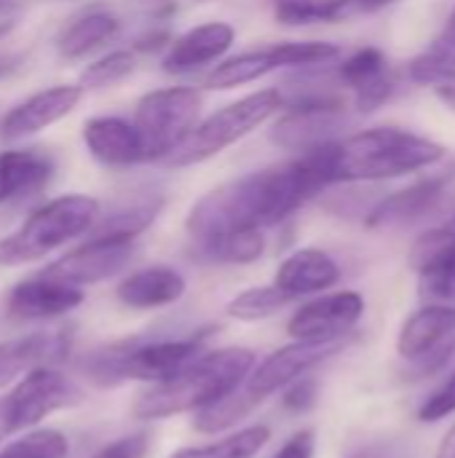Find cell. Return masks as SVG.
I'll return each mask as SVG.
<instances>
[{
    "label": "cell",
    "mask_w": 455,
    "mask_h": 458,
    "mask_svg": "<svg viewBox=\"0 0 455 458\" xmlns=\"http://www.w3.org/2000/svg\"><path fill=\"white\" fill-rule=\"evenodd\" d=\"M327 145L298 153V158L233 177L204 193L185 217L193 258L239 228H274L292 217L306 201L330 188Z\"/></svg>",
    "instance_id": "1"
},
{
    "label": "cell",
    "mask_w": 455,
    "mask_h": 458,
    "mask_svg": "<svg viewBox=\"0 0 455 458\" xmlns=\"http://www.w3.org/2000/svg\"><path fill=\"white\" fill-rule=\"evenodd\" d=\"M445 158V148L397 126H375L327 145L330 182H378L424 172Z\"/></svg>",
    "instance_id": "2"
},
{
    "label": "cell",
    "mask_w": 455,
    "mask_h": 458,
    "mask_svg": "<svg viewBox=\"0 0 455 458\" xmlns=\"http://www.w3.org/2000/svg\"><path fill=\"white\" fill-rule=\"evenodd\" d=\"M255 368V352L231 346L204 352L172 378L153 384L137 397L131 413L139 421H158L180 413H198L201 408L231 394Z\"/></svg>",
    "instance_id": "3"
},
{
    "label": "cell",
    "mask_w": 455,
    "mask_h": 458,
    "mask_svg": "<svg viewBox=\"0 0 455 458\" xmlns=\"http://www.w3.org/2000/svg\"><path fill=\"white\" fill-rule=\"evenodd\" d=\"M212 327H204L188 338H126L91 352L83 360V373L97 386H118L123 381L161 384L204 354Z\"/></svg>",
    "instance_id": "4"
},
{
    "label": "cell",
    "mask_w": 455,
    "mask_h": 458,
    "mask_svg": "<svg viewBox=\"0 0 455 458\" xmlns=\"http://www.w3.org/2000/svg\"><path fill=\"white\" fill-rule=\"evenodd\" d=\"M99 215V201L86 193H64L40 204L13 233L0 239V266L13 268L43 260L54 250L86 236Z\"/></svg>",
    "instance_id": "5"
},
{
    "label": "cell",
    "mask_w": 455,
    "mask_h": 458,
    "mask_svg": "<svg viewBox=\"0 0 455 458\" xmlns=\"http://www.w3.org/2000/svg\"><path fill=\"white\" fill-rule=\"evenodd\" d=\"M282 107H284L282 89L252 91V94L215 110L204 121H198L196 129L190 131V137L164 164L169 169H188V166L204 164V161L220 156L223 150H228L231 145L241 142L244 137H249L268 118L282 113Z\"/></svg>",
    "instance_id": "6"
},
{
    "label": "cell",
    "mask_w": 455,
    "mask_h": 458,
    "mask_svg": "<svg viewBox=\"0 0 455 458\" xmlns=\"http://www.w3.org/2000/svg\"><path fill=\"white\" fill-rule=\"evenodd\" d=\"M204 94L193 86H166L142 94L134 105V129L145 148V164L166 161L201 121Z\"/></svg>",
    "instance_id": "7"
},
{
    "label": "cell",
    "mask_w": 455,
    "mask_h": 458,
    "mask_svg": "<svg viewBox=\"0 0 455 458\" xmlns=\"http://www.w3.org/2000/svg\"><path fill=\"white\" fill-rule=\"evenodd\" d=\"M338 56H341V48L327 40H284V43L249 48L236 56L220 59L204 78V86L212 91H231V89L255 83L276 70L330 64Z\"/></svg>",
    "instance_id": "8"
},
{
    "label": "cell",
    "mask_w": 455,
    "mask_h": 458,
    "mask_svg": "<svg viewBox=\"0 0 455 458\" xmlns=\"http://www.w3.org/2000/svg\"><path fill=\"white\" fill-rule=\"evenodd\" d=\"M349 102L335 89L322 91H298L284 97L279 121L271 129V142L282 150L306 153L319 145L338 140V131L346 123Z\"/></svg>",
    "instance_id": "9"
},
{
    "label": "cell",
    "mask_w": 455,
    "mask_h": 458,
    "mask_svg": "<svg viewBox=\"0 0 455 458\" xmlns=\"http://www.w3.org/2000/svg\"><path fill=\"white\" fill-rule=\"evenodd\" d=\"M3 400H5L8 429L13 435V432L38 427L46 416L56 411L78 405L83 400V392L59 370L48 365H38Z\"/></svg>",
    "instance_id": "10"
},
{
    "label": "cell",
    "mask_w": 455,
    "mask_h": 458,
    "mask_svg": "<svg viewBox=\"0 0 455 458\" xmlns=\"http://www.w3.org/2000/svg\"><path fill=\"white\" fill-rule=\"evenodd\" d=\"M346 346H349V338H341V341H295V344L282 346L279 352L268 354L260 365L255 362V368L249 370V376L239 386L247 397H252L260 405L265 397L282 392L287 384L311 373L314 368H319L322 362H327L330 357H335Z\"/></svg>",
    "instance_id": "11"
},
{
    "label": "cell",
    "mask_w": 455,
    "mask_h": 458,
    "mask_svg": "<svg viewBox=\"0 0 455 458\" xmlns=\"http://www.w3.org/2000/svg\"><path fill=\"white\" fill-rule=\"evenodd\" d=\"M134 239H121V236H94L75 250L64 252L54 263L43 268L46 276H54L59 282H67L72 287H86V284H99L115 274H121L131 258H134Z\"/></svg>",
    "instance_id": "12"
},
{
    "label": "cell",
    "mask_w": 455,
    "mask_h": 458,
    "mask_svg": "<svg viewBox=\"0 0 455 458\" xmlns=\"http://www.w3.org/2000/svg\"><path fill=\"white\" fill-rule=\"evenodd\" d=\"M408 263L418 274V295L426 303L455 306V220L421 233Z\"/></svg>",
    "instance_id": "13"
},
{
    "label": "cell",
    "mask_w": 455,
    "mask_h": 458,
    "mask_svg": "<svg viewBox=\"0 0 455 458\" xmlns=\"http://www.w3.org/2000/svg\"><path fill=\"white\" fill-rule=\"evenodd\" d=\"M365 314V298L354 290L330 293L303 303L287 322L292 341H341L349 338Z\"/></svg>",
    "instance_id": "14"
},
{
    "label": "cell",
    "mask_w": 455,
    "mask_h": 458,
    "mask_svg": "<svg viewBox=\"0 0 455 458\" xmlns=\"http://www.w3.org/2000/svg\"><path fill=\"white\" fill-rule=\"evenodd\" d=\"M83 94L86 91L78 83H56L29 94L0 118V137L5 142H16L59 123L80 105Z\"/></svg>",
    "instance_id": "15"
},
{
    "label": "cell",
    "mask_w": 455,
    "mask_h": 458,
    "mask_svg": "<svg viewBox=\"0 0 455 458\" xmlns=\"http://www.w3.org/2000/svg\"><path fill=\"white\" fill-rule=\"evenodd\" d=\"M236 43V27L231 21L215 19L190 27L177 35L161 56V70L166 75H190L204 67H215Z\"/></svg>",
    "instance_id": "16"
},
{
    "label": "cell",
    "mask_w": 455,
    "mask_h": 458,
    "mask_svg": "<svg viewBox=\"0 0 455 458\" xmlns=\"http://www.w3.org/2000/svg\"><path fill=\"white\" fill-rule=\"evenodd\" d=\"M335 75H338L341 86L354 91V107L362 115L375 113L394 94L392 67L386 62V54L375 46L357 48L351 56H346L338 64Z\"/></svg>",
    "instance_id": "17"
},
{
    "label": "cell",
    "mask_w": 455,
    "mask_h": 458,
    "mask_svg": "<svg viewBox=\"0 0 455 458\" xmlns=\"http://www.w3.org/2000/svg\"><path fill=\"white\" fill-rule=\"evenodd\" d=\"M88 156L107 169H131L145 164V148L131 121L121 115H91L80 129Z\"/></svg>",
    "instance_id": "18"
},
{
    "label": "cell",
    "mask_w": 455,
    "mask_h": 458,
    "mask_svg": "<svg viewBox=\"0 0 455 458\" xmlns=\"http://www.w3.org/2000/svg\"><path fill=\"white\" fill-rule=\"evenodd\" d=\"M453 177L455 169H448L440 174H426V177L416 180L413 185L394 191L392 196H386L383 201H378L373 207L365 225L367 228H397V225L416 223L418 217H424L426 212H432L437 207V201L445 196Z\"/></svg>",
    "instance_id": "19"
},
{
    "label": "cell",
    "mask_w": 455,
    "mask_h": 458,
    "mask_svg": "<svg viewBox=\"0 0 455 458\" xmlns=\"http://www.w3.org/2000/svg\"><path fill=\"white\" fill-rule=\"evenodd\" d=\"M83 303V290L43 271L19 282L8 295V314L13 319H56Z\"/></svg>",
    "instance_id": "20"
},
{
    "label": "cell",
    "mask_w": 455,
    "mask_h": 458,
    "mask_svg": "<svg viewBox=\"0 0 455 458\" xmlns=\"http://www.w3.org/2000/svg\"><path fill=\"white\" fill-rule=\"evenodd\" d=\"M338 282H341V266L335 263V258H330L324 250L316 247H303L287 255L276 268V279H274V284L282 293H287L292 301L303 295L324 293Z\"/></svg>",
    "instance_id": "21"
},
{
    "label": "cell",
    "mask_w": 455,
    "mask_h": 458,
    "mask_svg": "<svg viewBox=\"0 0 455 458\" xmlns=\"http://www.w3.org/2000/svg\"><path fill=\"white\" fill-rule=\"evenodd\" d=\"M455 338V306L426 303L413 311L397 338V352L408 362H418Z\"/></svg>",
    "instance_id": "22"
},
{
    "label": "cell",
    "mask_w": 455,
    "mask_h": 458,
    "mask_svg": "<svg viewBox=\"0 0 455 458\" xmlns=\"http://www.w3.org/2000/svg\"><path fill=\"white\" fill-rule=\"evenodd\" d=\"M121 30L123 21L110 8H86L56 32V51L67 62L86 59L88 54L113 43Z\"/></svg>",
    "instance_id": "23"
},
{
    "label": "cell",
    "mask_w": 455,
    "mask_h": 458,
    "mask_svg": "<svg viewBox=\"0 0 455 458\" xmlns=\"http://www.w3.org/2000/svg\"><path fill=\"white\" fill-rule=\"evenodd\" d=\"M185 290L188 282L180 271L169 266H150L121 279V284L115 287V298L129 309L147 311L177 303L185 295Z\"/></svg>",
    "instance_id": "24"
},
{
    "label": "cell",
    "mask_w": 455,
    "mask_h": 458,
    "mask_svg": "<svg viewBox=\"0 0 455 458\" xmlns=\"http://www.w3.org/2000/svg\"><path fill=\"white\" fill-rule=\"evenodd\" d=\"M54 177V158L40 148H16L0 153V204L32 196Z\"/></svg>",
    "instance_id": "25"
},
{
    "label": "cell",
    "mask_w": 455,
    "mask_h": 458,
    "mask_svg": "<svg viewBox=\"0 0 455 458\" xmlns=\"http://www.w3.org/2000/svg\"><path fill=\"white\" fill-rule=\"evenodd\" d=\"M67 333H29L0 344V389L38 365H48L67 352Z\"/></svg>",
    "instance_id": "26"
},
{
    "label": "cell",
    "mask_w": 455,
    "mask_h": 458,
    "mask_svg": "<svg viewBox=\"0 0 455 458\" xmlns=\"http://www.w3.org/2000/svg\"><path fill=\"white\" fill-rule=\"evenodd\" d=\"M164 204H166V199L161 193H150V196H142L137 201H126L118 209H113L110 215H99L97 225L88 233H94V236H121V239H134L137 242V236H142L158 220V215L164 212Z\"/></svg>",
    "instance_id": "27"
},
{
    "label": "cell",
    "mask_w": 455,
    "mask_h": 458,
    "mask_svg": "<svg viewBox=\"0 0 455 458\" xmlns=\"http://www.w3.org/2000/svg\"><path fill=\"white\" fill-rule=\"evenodd\" d=\"M271 440V427L252 424L247 429H239L217 443L196 445V448H180L169 458H255Z\"/></svg>",
    "instance_id": "28"
},
{
    "label": "cell",
    "mask_w": 455,
    "mask_h": 458,
    "mask_svg": "<svg viewBox=\"0 0 455 458\" xmlns=\"http://www.w3.org/2000/svg\"><path fill=\"white\" fill-rule=\"evenodd\" d=\"M265 252V236L263 228H239L228 236L217 239L212 247H206L198 260L204 263H228V266H249L260 260Z\"/></svg>",
    "instance_id": "29"
},
{
    "label": "cell",
    "mask_w": 455,
    "mask_h": 458,
    "mask_svg": "<svg viewBox=\"0 0 455 458\" xmlns=\"http://www.w3.org/2000/svg\"><path fill=\"white\" fill-rule=\"evenodd\" d=\"M451 70H455V8L445 24V30L429 43L426 51H421L410 62V78L416 83H437L445 78Z\"/></svg>",
    "instance_id": "30"
},
{
    "label": "cell",
    "mask_w": 455,
    "mask_h": 458,
    "mask_svg": "<svg viewBox=\"0 0 455 458\" xmlns=\"http://www.w3.org/2000/svg\"><path fill=\"white\" fill-rule=\"evenodd\" d=\"M292 298L282 293L276 284H263V287H249L233 295L225 306V314L239 322H260L274 314H279Z\"/></svg>",
    "instance_id": "31"
},
{
    "label": "cell",
    "mask_w": 455,
    "mask_h": 458,
    "mask_svg": "<svg viewBox=\"0 0 455 458\" xmlns=\"http://www.w3.org/2000/svg\"><path fill=\"white\" fill-rule=\"evenodd\" d=\"M134 70H137V54L131 48H113V51L97 56L94 62H88L80 70L78 86L83 91L107 89V86H115V83L126 81Z\"/></svg>",
    "instance_id": "32"
},
{
    "label": "cell",
    "mask_w": 455,
    "mask_h": 458,
    "mask_svg": "<svg viewBox=\"0 0 455 458\" xmlns=\"http://www.w3.org/2000/svg\"><path fill=\"white\" fill-rule=\"evenodd\" d=\"M255 408H257V403H255L252 397H247V394L241 392V386H236V389H233L231 394H225L223 400H217V403L201 408V411L196 413L193 427H196V432H201V435H217V432H225V429L236 427V424H239L241 419H247Z\"/></svg>",
    "instance_id": "33"
},
{
    "label": "cell",
    "mask_w": 455,
    "mask_h": 458,
    "mask_svg": "<svg viewBox=\"0 0 455 458\" xmlns=\"http://www.w3.org/2000/svg\"><path fill=\"white\" fill-rule=\"evenodd\" d=\"M354 0H274V16L279 24L303 27L319 21H335Z\"/></svg>",
    "instance_id": "34"
},
{
    "label": "cell",
    "mask_w": 455,
    "mask_h": 458,
    "mask_svg": "<svg viewBox=\"0 0 455 458\" xmlns=\"http://www.w3.org/2000/svg\"><path fill=\"white\" fill-rule=\"evenodd\" d=\"M70 451V443L56 429H35L27 432L21 440L8 443L0 458H64Z\"/></svg>",
    "instance_id": "35"
},
{
    "label": "cell",
    "mask_w": 455,
    "mask_h": 458,
    "mask_svg": "<svg viewBox=\"0 0 455 458\" xmlns=\"http://www.w3.org/2000/svg\"><path fill=\"white\" fill-rule=\"evenodd\" d=\"M455 413V373L440 386V389H434L429 397H426V403L418 408V419L424 421V424H437V421H442V419H448V416H453Z\"/></svg>",
    "instance_id": "36"
},
{
    "label": "cell",
    "mask_w": 455,
    "mask_h": 458,
    "mask_svg": "<svg viewBox=\"0 0 455 458\" xmlns=\"http://www.w3.org/2000/svg\"><path fill=\"white\" fill-rule=\"evenodd\" d=\"M284 394H282V405H284V411H290V413H308L314 405H316V397H319V384L311 378V376H300V378H295L292 384H287L284 389H282Z\"/></svg>",
    "instance_id": "37"
},
{
    "label": "cell",
    "mask_w": 455,
    "mask_h": 458,
    "mask_svg": "<svg viewBox=\"0 0 455 458\" xmlns=\"http://www.w3.org/2000/svg\"><path fill=\"white\" fill-rule=\"evenodd\" d=\"M150 448V435L147 432H134L113 440L102 451H97L91 458H145Z\"/></svg>",
    "instance_id": "38"
},
{
    "label": "cell",
    "mask_w": 455,
    "mask_h": 458,
    "mask_svg": "<svg viewBox=\"0 0 455 458\" xmlns=\"http://www.w3.org/2000/svg\"><path fill=\"white\" fill-rule=\"evenodd\" d=\"M174 40V35H172V30L169 27H147V30H142L134 40H131V51L134 54H158V51H166L169 48V43Z\"/></svg>",
    "instance_id": "39"
},
{
    "label": "cell",
    "mask_w": 455,
    "mask_h": 458,
    "mask_svg": "<svg viewBox=\"0 0 455 458\" xmlns=\"http://www.w3.org/2000/svg\"><path fill=\"white\" fill-rule=\"evenodd\" d=\"M316 451V435L311 429H303V432H295L274 458H314Z\"/></svg>",
    "instance_id": "40"
},
{
    "label": "cell",
    "mask_w": 455,
    "mask_h": 458,
    "mask_svg": "<svg viewBox=\"0 0 455 458\" xmlns=\"http://www.w3.org/2000/svg\"><path fill=\"white\" fill-rule=\"evenodd\" d=\"M434 94H437V99H440L448 110H453L455 113V70H451L445 78H440V81L434 83Z\"/></svg>",
    "instance_id": "41"
},
{
    "label": "cell",
    "mask_w": 455,
    "mask_h": 458,
    "mask_svg": "<svg viewBox=\"0 0 455 458\" xmlns=\"http://www.w3.org/2000/svg\"><path fill=\"white\" fill-rule=\"evenodd\" d=\"M434 458H455V424L448 429V435L442 437V443H440L437 456Z\"/></svg>",
    "instance_id": "42"
},
{
    "label": "cell",
    "mask_w": 455,
    "mask_h": 458,
    "mask_svg": "<svg viewBox=\"0 0 455 458\" xmlns=\"http://www.w3.org/2000/svg\"><path fill=\"white\" fill-rule=\"evenodd\" d=\"M16 62H19V56H13V54H0V78L8 75V72H13V70L19 67Z\"/></svg>",
    "instance_id": "43"
},
{
    "label": "cell",
    "mask_w": 455,
    "mask_h": 458,
    "mask_svg": "<svg viewBox=\"0 0 455 458\" xmlns=\"http://www.w3.org/2000/svg\"><path fill=\"white\" fill-rule=\"evenodd\" d=\"M362 11H378V8H386L389 3H394V0H354Z\"/></svg>",
    "instance_id": "44"
},
{
    "label": "cell",
    "mask_w": 455,
    "mask_h": 458,
    "mask_svg": "<svg viewBox=\"0 0 455 458\" xmlns=\"http://www.w3.org/2000/svg\"><path fill=\"white\" fill-rule=\"evenodd\" d=\"M13 27H16V19L8 16V13H0V40H3L5 35H11Z\"/></svg>",
    "instance_id": "45"
},
{
    "label": "cell",
    "mask_w": 455,
    "mask_h": 458,
    "mask_svg": "<svg viewBox=\"0 0 455 458\" xmlns=\"http://www.w3.org/2000/svg\"><path fill=\"white\" fill-rule=\"evenodd\" d=\"M8 435H11V429H8V419H5V400L0 397V443H3Z\"/></svg>",
    "instance_id": "46"
},
{
    "label": "cell",
    "mask_w": 455,
    "mask_h": 458,
    "mask_svg": "<svg viewBox=\"0 0 455 458\" xmlns=\"http://www.w3.org/2000/svg\"><path fill=\"white\" fill-rule=\"evenodd\" d=\"M349 458H383V454H381V448H362V451H357V454H351Z\"/></svg>",
    "instance_id": "47"
}]
</instances>
